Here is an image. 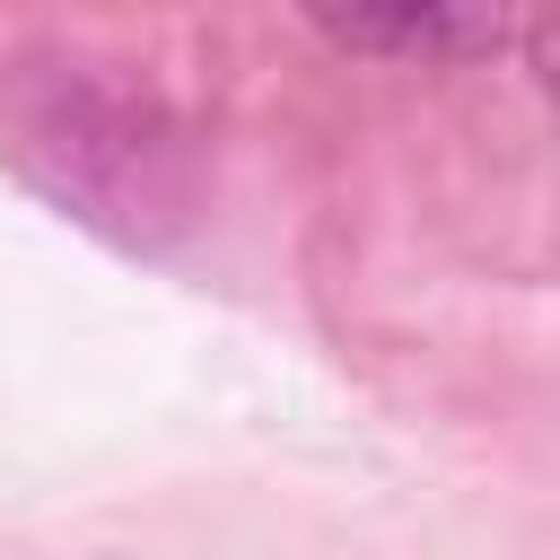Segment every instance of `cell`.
<instances>
[{"instance_id":"7a4b0ae2","label":"cell","mask_w":560,"mask_h":560,"mask_svg":"<svg viewBox=\"0 0 560 560\" xmlns=\"http://www.w3.org/2000/svg\"><path fill=\"white\" fill-rule=\"evenodd\" d=\"M534 61H542V88L560 96V18H542V26H534Z\"/></svg>"},{"instance_id":"6da1fadb","label":"cell","mask_w":560,"mask_h":560,"mask_svg":"<svg viewBox=\"0 0 560 560\" xmlns=\"http://www.w3.org/2000/svg\"><path fill=\"white\" fill-rule=\"evenodd\" d=\"M315 35L341 52H394V61H464L508 44L499 9H315Z\"/></svg>"}]
</instances>
